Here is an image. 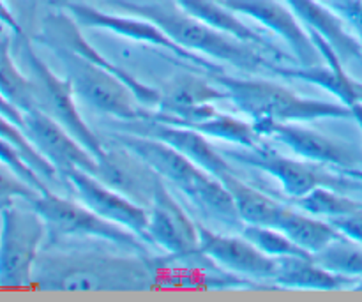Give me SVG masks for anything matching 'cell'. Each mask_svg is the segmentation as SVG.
<instances>
[{"label":"cell","instance_id":"obj_1","mask_svg":"<svg viewBox=\"0 0 362 302\" xmlns=\"http://www.w3.org/2000/svg\"><path fill=\"white\" fill-rule=\"evenodd\" d=\"M32 286L48 292H145L158 285L156 258L85 248H46L34 265Z\"/></svg>","mask_w":362,"mask_h":302},{"label":"cell","instance_id":"obj_2","mask_svg":"<svg viewBox=\"0 0 362 302\" xmlns=\"http://www.w3.org/2000/svg\"><path fill=\"white\" fill-rule=\"evenodd\" d=\"M115 141L144 159L165 182L175 186L209 219L230 230H243V219L221 179L205 172L172 145L156 138L120 131L115 134Z\"/></svg>","mask_w":362,"mask_h":302},{"label":"cell","instance_id":"obj_3","mask_svg":"<svg viewBox=\"0 0 362 302\" xmlns=\"http://www.w3.org/2000/svg\"><path fill=\"white\" fill-rule=\"evenodd\" d=\"M112 4L126 14L145 18L158 25L165 34H168L177 45L189 52L204 55L218 62L230 64L244 73H260L271 71L274 64L262 55L255 46L246 45L232 35L209 27L184 11L173 0H148V2H134V0H112Z\"/></svg>","mask_w":362,"mask_h":302},{"label":"cell","instance_id":"obj_4","mask_svg":"<svg viewBox=\"0 0 362 302\" xmlns=\"http://www.w3.org/2000/svg\"><path fill=\"white\" fill-rule=\"evenodd\" d=\"M216 85L226 92V98L253 122H310L318 119H349L352 108L343 103L303 98L281 85L258 78H233L225 73L212 74Z\"/></svg>","mask_w":362,"mask_h":302},{"label":"cell","instance_id":"obj_5","mask_svg":"<svg viewBox=\"0 0 362 302\" xmlns=\"http://www.w3.org/2000/svg\"><path fill=\"white\" fill-rule=\"evenodd\" d=\"M28 204L45 219L52 243L64 239H95L141 255H147V248H151L131 230L101 218L87 205L74 204L49 190L39 193Z\"/></svg>","mask_w":362,"mask_h":302},{"label":"cell","instance_id":"obj_6","mask_svg":"<svg viewBox=\"0 0 362 302\" xmlns=\"http://www.w3.org/2000/svg\"><path fill=\"white\" fill-rule=\"evenodd\" d=\"M16 200L0 211V286H32L34 265L48 230L34 207Z\"/></svg>","mask_w":362,"mask_h":302},{"label":"cell","instance_id":"obj_7","mask_svg":"<svg viewBox=\"0 0 362 302\" xmlns=\"http://www.w3.org/2000/svg\"><path fill=\"white\" fill-rule=\"evenodd\" d=\"M53 52L62 62L74 94L80 95L92 108L115 117L120 122L148 119L152 115V110L138 105L140 101L134 98L133 91L115 74L69 50L57 48Z\"/></svg>","mask_w":362,"mask_h":302},{"label":"cell","instance_id":"obj_8","mask_svg":"<svg viewBox=\"0 0 362 302\" xmlns=\"http://www.w3.org/2000/svg\"><path fill=\"white\" fill-rule=\"evenodd\" d=\"M21 52H23V60L27 64L28 71H30V78L35 85L39 110H42L49 117H53L57 122L62 124L90 154L95 156V159H101L105 156L106 147L78 112L76 103H74V95L76 94H74L71 81L67 78L57 76L42 62L41 57L32 50L30 42L25 35Z\"/></svg>","mask_w":362,"mask_h":302},{"label":"cell","instance_id":"obj_9","mask_svg":"<svg viewBox=\"0 0 362 302\" xmlns=\"http://www.w3.org/2000/svg\"><path fill=\"white\" fill-rule=\"evenodd\" d=\"M225 158L233 159L235 163H243L251 168H258L267 175L274 177L283 186L286 197L290 198L304 197L306 193L322 186L339 191L361 186L359 182L352 180L356 177L346 179V177L329 172L327 166L318 165V163L306 161V159L297 161V159L286 158V156L269 149L265 144L255 149L240 147V151H226Z\"/></svg>","mask_w":362,"mask_h":302},{"label":"cell","instance_id":"obj_10","mask_svg":"<svg viewBox=\"0 0 362 302\" xmlns=\"http://www.w3.org/2000/svg\"><path fill=\"white\" fill-rule=\"evenodd\" d=\"M66 9L67 13L78 21L80 27L103 28V30H110L117 35H122V37L133 39V41L158 46V48L166 50L168 53H172L177 59L193 64V66H197L200 71L207 73L209 76L223 73L221 66H218L214 60L182 48V46L177 45L168 34H165L158 25L145 20V18L133 16V14H126V16H124V14L106 13V11L95 9V7L87 6V4L81 2H67Z\"/></svg>","mask_w":362,"mask_h":302},{"label":"cell","instance_id":"obj_11","mask_svg":"<svg viewBox=\"0 0 362 302\" xmlns=\"http://www.w3.org/2000/svg\"><path fill=\"white\" fill-rule=\"evenodd\" d=\"M253 126L262 137L279 141L306 161L352 170V172H356L357 166L362 165L361 152L354 145L325 137L311 127H304L297 122H274V120H260L253 122Z\"/></svg>","mask_w":362,"mask_h":302},{"label":"cell","instance_id":"obj_12","mask_svg":"<svg viewBox=\"0 0 362 302\" xmlns=\"http://www.w3.org/2000/svg\"><path fill=\"white\" fill-rule=\"evenodd\" d=\"M148 246L163 250L172 258H184L200 251L198 223L186 214L163 179L158 180L148 207Z\"/></svg>","mask_w":362,"mask_h":302},{"label":"cell","instance_id":"obj_13","mask_svg":"<svg viewBox=\"0 0 362 302\" xmlns=\"http://www.w3.org/2000/svg\"><path fill=\"white\" fill-rule=\"evenodd\" d=\"M39 41L52 50L64 48L69 50V52L78 53V55H81L83 59L94 62L95 66L103 67V69L115 74L117 78H120V80L133 91L134 98L140 101L141 106H147V108L152 110H156L159 106V101H161V91L141 83L140 80H136V78H134L133 74L127 73L126 69H122L120 66L113 64L112 60H108L106 57H103L101 53L83 37L81 27L71 14L57 13L46 16L45 21H42Z\"/></svg>","mask_w":362,"mask_h":302},{"label":"cell","instance_id":"obj_14","mask_svg":"<svg viewBox=\"0 0 362 302\" xmlns=\"http://www.w3.org/2000/svg\"><path fill=\"white\" fill-rule=\"evenodd\" d=\"M23 119V131L30 144L60 177L71 168H80L95 177L99 166L95 156L90 154L62 124L37 108L25 112Z\"/></svg>","mask_w":362,"mask_h":302},{"label":"cell","instance_id":"obj_15","mask_svg":"<svg viewBox=\"0 0 362 302\" xmlns=\"http://www.w3.org/2000/svg\"><path fill=\"white\" fill-rule=\"evenodd\" d=\"M200 251L216 265L247 281H265L272 285L278 271V258L258 250L244 236H223L198 223Z\"/></svg>","mask_w":362,"mask_h":302},{"label":"cell","instance_id":"obj_16","mask_svg":"<svg viewBox=\"0 0 362 302\" xmlns=\"http://www.w3.org/2000/svg\"><path fill=\"white\" fill-rule=\"evenodd\" d=\"M62 179H66L76 191L81 204L98 212L101 218L131 230L134 236L148 244V209L141 207L136 202L129 200L126 194L106 186L105 182L80 168L67 170L66 173H62Z\"/></svg>","mask_w":362,"mask_h":302},{"label":"cell","instance_id":"obj_17","mask_svg":"<svg viewBox=\"0 0 362 302\" xmlns=\"http://www.w3.org/2000/svg\"><path fill=\"white\" fill-rule=\"evenodd\" d=\"M235 13L250 16L283 37V41L290 46L293 57L299 66H315L320 64L322 55L306 27L300 23L288 4L283 0H219Z\"/></svg>","mask_w":362,"mask_h":302},{"label":"cell","instance_id":"obj_18","mask_svg":"<svg viewBox=\"0 0 362 302\" xmlns=\"http://www.w3.org/2000/svg\"><path fill=\"white\" fill-rule=\"evenodd\" d=\"M120 129L126 131V133L156 138V140H161L165 144L172 145L180 154L186 156L189 161H193L194 165H198L205 172L216 175L218 179H221L226 173L235 172L230 166V163L226 161L225 154H219L212 147L211 141L207 140L205 134L198 133V131L191 129V127L173 126V124L159 122V120H154L148 117V119L124 120Z\"/></svg>","mask_w":362,"mask_h":302},{"label":"cell","instance_id":"obj_19","mask_svg":"<svg viewBox=\"0 0 362 302\" xmlns=\"http://www.w3.org/2000/svg\"><path fill=\"white\" fill-rule=\"evenodd\" d=\"M311 35L313 42L317 45L318 52H320L324 64H315V66H274L272 73L278 74L281 78H288V80H300L313 83L317 87L324 88L329 94L336 95L339 103L346 105L349 108L356 105H362V81L356 80L346 73L343 60L339 59L338 53L334 52L331 45L325 41L322 35L317 32L308 30Z\"/></svg>","mask_w":362,"mask_h":302},{"label":"cell","instance_id":"obj_20","mask_svg":"<svg viewBox=\"0 0 362 302\" xmlns=\"http://www.w3.org/2000/svg\"><path fill=\"white\" fill-rule=\"evenodd\" d=\"M117 149H106L105 156L98 159L95 179L126 194L129 200L148 209L154 198L156 186L161 177L134 152L117 144Z\"/></svg>","mask_w":362,"mask_h":302},{"label":"cell","instance_id":"obj_21","mask_svg":"<svg viewBox=\"0 0 362 302\" xmlns=\"http://www.w3.org/2000/svg\"><path fill=\"white\" fill-rule=\"evenodd\" d=\"M306 30L317 32L334 48L343 62L362 59V41L349 30L346 21L320 0H285Z\"/></svg>","mask_w":362,"mask_h":302},{"label":"cell","instance_id":"obj_22","mask_svg":"<svg viewBox=\"0 0 362 302\" xmlns=\"http://www.w3.org/2000/svg\"><path fill=\"white\" fill-rule=\"evenodd\" d=\"M272 286L296 290H346L359 286V279L336 274L308 257L278 258V271L272 278Z\"/></svg>","mask_w":362,"mask_h":302},{"label":"cell","instance_id":"obj_23","mask_svg":"<svg viewBox=\"0 0 362 302\" xmlns=\"http://www.w3.org/2000/svg\"><path fill=\"white\" fill-rule=\"evenodd\" d=\"M173 2L179 4L184 11H187V13L193 14L194 18H198L200 21L207 23L209 27L216 28V30L225 32V34L232 35V37L246 42V45L255 46V48H258L260 52H269L272 57L288 59V57H286L285 53L279 52L264 34L253 30L250 25H246L243 20H239L235 11L226 7L225 4L219 2V0H173Z\"/></svg>","mask_w":362,"mask_h":302},{"label":"cell","instance_id":"obj_24","mask_svg":"<svg viewBox=\"0 0 362 302\" xmlns=\"http://www.w3.org/2000/svg\"><path fill=\"white\" fill-rule=\"evenodd\" d=\"M226 92L214 81L197 76L193 73H179L161 91V101L154 112L168 117H180L198 106L223 101Z\"/></svg>","mask_w":362,"mask_h":302},{"label":"cell","instance_id":"obj_25","mask_svg":"<svg viewBox=\"0 0 362 302\" xmlns=\"http://www.w3.org/2000/svg\"><path fill=\"white\" fill-rule=\"evenodd\" d=\"M274 228L281 230L286 237H290L297 246L303 248L310 255L318 253L325 246H329L336 237L341 236L327 219L324 221V219H318L317 216H311L304 211H296L288 205H283L274 223Z\"/></svg>","mask_w":362,"mask_h":302},{"label":"cell","instance_id":"obj_26","mask_svg":"<svg viewBox=\"0 0 362 302\" xmlns=\"http://www.w3.org/2000/svg\"><path fill=\"white\" fill-rule=\"evenodd\" d=\"M221 182L232 194L233 204H235L237 212H239L244 225L274 226L285 204H279L262 191L255 190L251 184L240 179L237 172L223 175Z\"/></svg>","mask_w":362,"mask_h":302},{"label":"cell","instance_id":"obj_27","mask_svg":"<svg viewBox=\"0 0 362 302\" xmlns=\"http://www.w3.org/2000/svg\"><path fill=\"white\" fill-rule=\"evenodd\" d=\"M182 127H191V129L205 134L207 138L228 141V144L237 145V147L255 149L264 144L262 141L264 137L258 133L253 124L244 122V120L228 115V113L218 112L216 108L211 113H207L204 119L194 120V122L186 124Z\"/></svg>","mask_w":362,"mask_h":302},{"label":"cell","instance_id":"obj_28","mask_svg":"<svg viewBox=\"0 0 362 302\" xmlns=\"http://www.w3.org/2000/svg\"><path fill=\"white\" fill-rule=\"evenodd\" d=\"M0 92L20 112L39 110L34 81L18 69L11 55V39L6 34H0Z\"/></svg>","mask_w":362,"mask_h":302},{"label":"cell","instance_id":"obj_29","mask_svg":"<svg viewBox=\"0 0 362 302\" xmlns=\"http://www.w3.org/2000/svg\"><path fill=\"white\" fill-rule=\"evenodd\" d=\"M293 205L308 214L324 219H336L362 211V202L350 198L345 191L325 186L317 187L304 197L293 198Z\"/></svg>","mask_w":362,"mask_h":302},{"label":"cell","instance_id":"obj_30","mask_svg":"<svg viewBox=\"0 0 362 302\" xmlns=\"http://www.w3.org/2000/svg\"><path fill=\"white\" fill-rule=\"evenodd\" d=\"M311 257L327 271L354 279H362V244L349 237H336L329 246Z\"/></svg>","mask_w":362,"mask_h":302},{"label":"cell","instance_id":"obj_31","mask_svg":"<svg viewBox=\"0 0 362 302\" xmlns=\"http://www.w3.org/2000/svg\"><path fill=\"white\" fill-rule=\"evenodd\" d=\"M0 138L7 140L9 144H13L14 147L21 152V156H23L25 161L28 163V166H30L46 184L59 179V172L39 154L37 149L30 144L28 137L25 134V131L21 129L18 124H14L13 120L7 119L6 115H2V113H0Z\"/></svg>","mask_w":362,"mask_h":302},{"label":"cell","instance_id":"obj_32","mask_svg":"<svg viewBox=\"0 0 362 302\" xmlns=\"http://www.w3.org/2000/svg\"><path fill=\"white\" fill-rule=\"evenodd\" d=\"M240 236L246 237L250 243L265 255L274 258L281 257H308V251L297 246L290 237H286L281 230L274 226H260V225H244L240 230Z\"/></svg>","mask_w":362,"mask_h":302},{"label":"cell","instance_id":"obj_33","mask_svg":"<svg viewBox=\"0 0 362 302\" xmlns=\"http://www.w3.org/2000/svg\"><path fill=\"white\" fill-rule=\"evenodd\" d=\"M42 191L35 190L21 177H18L13 170L0 161V211L13 205L16 200L32 202Z\"/></svg>","mask_w":362,"mask_h":302},{"label":"cell","instance_id":"obj_34","mask_svg":"<svg viewBox=\"0 0 362 302\" xmlns=\"http://www.w3.org/2000/svg\"><path fill=\"white\" fill-rule=\"evenodd\" d=\"M0 161H2L4 165L9 166V168L13 170L18 177H21L25 182H28L30 186H34L35 190H39V191L49 190L48 184H46L45 180H42L41 177H39L37 173H35L34 170L28 166V163L25 161V158L21 156V152L18 151L13 144H9L7 140H4V138H0Z\"/></svg>","mask_w":362,"mask_h":302},{"label":"cell","instance_id":"obj_35","mask_svg":"<svg viewBox=\"0 0 362 302\" xmlns=\"http://www.w3.org/2000/svg\"><path fill=\"white\" fill-rule=\"evenodd\" d=\"M324 2L346 21L357 37L362 39V0H324Z\"/></svg>","mask_w":362,"mask_h":302},{"label":"cell","instance_id":"obj_36","mask_svg":"<svg viewBox=\"0 0 362 302\" xmlns=\"http://www.w3.org/2000/svg\"><path fill=\"white\" fill-rule=\"evenodd\" d=\"M327 221H331L341 236L362 244V211L354 212V214L349 216H341V218L336 219H327Z\"/></svg>","mask_w":362,"mask_h":302},{"label":"cell","instance_id":"obj_37","mask_svg":"<svg viewBox=\"0 0 362 302\" xmlns=\"http://www.w3.org/2000/svg\"><path fill=\"white\" fill-rule=\"evenodd\" d=\"M0 23L4 25V27L9 28L13 34H16L18 37H23V28H21V25L18 23V20L14 18L13 11L7 7V4L4 2V0H0Z\"/></svg>","mask_w":362,"mask_h":302},{"label":"cell","instance_id":"obj_38","mask_svg":"<svg viewBox=\"0 0 362 302\" xmlns=\"http://www.w3.org/2000/svg\"><path fill=\"white\" fill-rule=\"evenodd\" d=\"M0 113H2V115H6L9 120H13L14 124H18V126H20L21 129H23V127H25L23 112H20V110H18L16 106L11 105V103L7 101L6 98H4L2 92H0Z\"/></svg>","mask_w":362,"mask_h":302},{"label":"cell","instance_id":"obj_39","mask_svg":"<svg viewBox=\"0 0 362 302\" xmlns=\"http://www.w3.org/2000/svg\"><path fill=\"white\" fill-rule=\"evenodd\" d=\"M352 119L356 120L357 126L361 127V133H362V105L352 106Z\"/></svg>","mask_w":362,"mask_h":302}]
</instances>
